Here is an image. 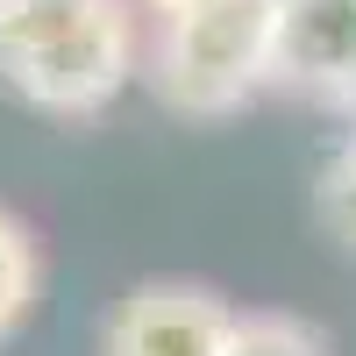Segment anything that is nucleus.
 Here are the masks:
<instances>
[{"instance_id":"20e7f679","label":"nucleus","mask_w":356,"mask_h":356,"mask_svg":"<svg viewBox=\"0 0 356 356\" xmlns=\"http://www.w3.org/2000/svg\"><path fill=\"white\" fill-rule=\"evenodd\" d=\"M271 86L356 107V0H271Z\"/></svg>"},{"instance_id":"f03ea898","label":"nucleus","mask_w":356,"mask_h":356,"mask_svg":"<svg viewBox=\"0 0 356 356\" xmlns=\"http://www.w3.org/2000/svg\"><path fill=\"white\" fill-rule=\"evenodd\" d=\"M271 36H278L271 0H200L157 22L150 86L164 93V107L193 122H221L271 86Z\"/></svg>"},{"instance_id":"6e6552de","label":"nucleus","mask_w":356,"mask_h":356,"mask_svg":"<svg viewBox=\"0 0 356 356\" xmlns=\"http://www.w3.org/2000/svg\"><path fill=\"white\" fill-rule=\"evenodd\" d=\"M136 8H143V15H157V22H164V15H186V8H200V0H136Z\"/></svg>"},{"instance_id":"423d86ee","label":"nucleus","mask_w":356,"mask_h":356,"mask_svg":"<svg viewBox=\"0 0 356 356\" xmlns=\"http://www.w3.org/2000/svg\"><path fill=\"white\" fill-rule=\"evenodd\" d=\"M228 356H328V342H321V328H307L292 314H235Z\"/></svg>"},{"instance_id":"7ed1b4c3","label":"nucleus","mask_w":356,"mask_h":356,"mask_svg":"<svg viewBox=\"0 0 356 356\" xmlns=\"http://www.w3.org/2000/svg\"><path fill=\"white\" fill-rule=\"evenodd\" d=\"M228 335H235V307L214 285L150 278L129 300H114L100 356H228Z\"/></svg>"},{"instance_id":"0eeeda50","label":"nucleus","mask_w":356,"mask_h":356,"mask_svg":"<svg viewBox=\"0 0 356 356\" xmlns=\"http://www.w3.org/2000/svg\"><path fill=\"white\" fill-rule=\"evenodd\" d=\"M314 214H321V228H328L342 250H356V129L342 136V150H335L328 164H321Z\"/></svg>"},{"instance_id":"f257e3e1","label":"nucleus","mask_w":356,"mask_h":356,"mask_svg":"<svg viewBox=\"0 0 356 356\" xmlns=\"http://www.w3.org/2000/svg\"><path fill=\"white\" fill-rule=\"evenodd\" d=\"M143 72L136 0H0V79L43 114H100Z\"/></svg>"},{"instance_id":"39448f33","label":"nucleus","mask_w":356,"mask_h":356,"mask_svg":"<svg viewBox=\"0 0 356 356\" xmlns=\"http://www.w3.org/2000/svg\"><path fill=\"white\" fill-rule=\"evenodd\" d=\"M36 285H43V250H36V228H29L15 207H0V342H8L29 307H36Z\"/></svg>"}]
</instances>
